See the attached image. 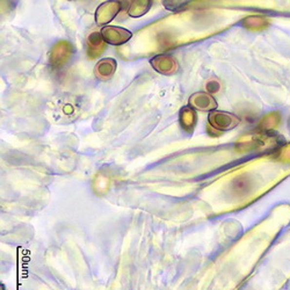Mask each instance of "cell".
Instances as JSON below:
<instances>
[{
  "instance_id": "6da1fadb",
  "label": "cell",
  "mask_w": 290,
  "mask_h": 290,
  "mask_svg": "<svg viewBox=\"0 0 290 290\" xmlns=\"http://www.w3.org/2000/svg\"><path fill=\"white\" fill-rule=\"evenodd\" d=\"M73 55L72 44L69 41H58L51 49L49 55V63L53 69H62L71 60Z\"/></svg>"
},
{
  "instance_id": "7a4b0ae2",
  "label": "cell",
  "mask_w": 290,
  "mask_h": 290,
  "mask_svg": "<svg viewBox=\"0 0 290 290\" xmlns=\"http://www.w3.org/2000/svg\"><path fill=\"white\" fill-rule=\"evenodd\" d=\"M209 124L216 131H228L236 128L239 124V117L231 113L221 112V111H213L209 113Z\"/></svg>"
},
{
  "instance_id": "3957f363",
  "label": "cell",
  "mask_w": 290,
  "mask_h": 290,
  "mask_svg": "<svg viewBox=\"0 0 290 290\" xmlns=\"http://www.w3.org/2000/svg\"><path fill=\"white\" fill-rule=\"evenodd\" d=\"M101 35L106 43L112 45H122L127 43L131 39V36H133L129 30L117 26L103 27L101 30Z\"/></svg>"
},
{
  "instance_id": "277c9868",
  "label": "cell",
  "mask_w": 290,
  "mask_h": 290,
  "mask_svg": "<svg viewBox=\"0 0 290 290\" xmlns=\"http://www.w3.org/2000/svg\"><path fill=\"white\" fill-rule=\"evenodd\" d=\"M124 2L106 1L97 7L96 12V21L97 24H107L114 20V18L123 10Z\"/></svg>"
},
{
  "instance_id": "5b68a950",
  "label": "cell",
  "mask_w": 290,
  "mask_h": 290,
  "mask_svg": "<svg viewBox=\"0 0 290 290\" xmlns=\"http://www.w3.org/2000/svg\"><path fill=\"white\" fill-rule=\"evenodd\" d=\"M152 68L160 75L171 76L178 72L179 64L172 55H158L150 60Z\"/></svg>"
},
{
  "instance_id": "8992f818",
  "label": "cell",
  "mask_w": 290,
  "mask_h": 290,
  "mask_svg": "<svg viewBox=\"0 0 290 290\" xmlns=\"http://www.w3.org/2000/svg\"><path fill=\"white\" fill-rule=\"evenodd\" d=\"M189 105L192 108L202 112H213L217 108V102L212 94L207 92H196L189 97Z\"/></svg>"
},
{
  "instance_id": "52a82bcc",
  "label": "cell",
  "mask_w": 290,
  "mask_h": 290,
  "mask_svg": "<svg viewBox=\"0 0 290 290\" xmlns=\"http://www.w3.org/2000/svg\"><path fill=\"white\" fill-rule=\"evenodd\" d=\"M107 43L103 39L101 33L94 32L87 39V57L91 59L99 57L106 50Z\"/></svg>"
},
{
  "instance_id": "ba28073f",
  "label": "cell",
  "mask_w": 290,
  "mask_h": 290,
  "mask_svg": "<svg viewBox=\"0 0 290 290\" xmlns=\"http://www.w3.org/2000/svg\"><path fill=\"white\" fill-rule=\"evenodd\" d=\"M116 68H117V62L114 58H103L97 62L96 69H94V73L100 80H108L114 76Z\"/></svg>"
},
{
  "instance_id": "9c48e42d",
  "label": "cell",
  "mask_w": 290,
  "mask_h": 290,
  "mask_svg": "<svg viewBox=\"0 0 290 290\" xmlns=\"http://www.w3.org/2000/svg\"><path fill=\"white\" fill-rule=\"evenodd\" d=\"M197 123V115L194 108L192 107H184L180 112V124L186 133L192 134Z\"/></svg>"
},
{
  "instance_id": "30bf717a",
  "label": "cell",
  "mask_w": 290,
  "mask_h": 290,
  "mask_svg": "<svg viewBox=\"0 0 290 290\" xmlns=\"http://www.w3.org/2000/svg\"><path fill=\"white\" fill-rule=\"evenodd\" d=\"M152 1L150 0H135L128 4V14L131 18H140L150 11Z\"/></svg>"
},
{
  "instance_id": "8fae6325",
  "label": "cell",
  "mask_w": 290,
  "mask_h": 290,
  "mask_svg": "<svg viewBox=\"0 0 290 290\" xmlns=\"http://www.w3.org/2000/svg\"><path fill=\"white\" fill-rule=\"evenodd\" d=\"M280 122V114L279 113H270L265 117L261 118L260 123H259V129L262 131H270L275 129Z\"/></svg>"
},
{
  "instance_id": "7c38bea8",
  "label": "cell",
  "mask_w": 290,
  "mask_h": 290,
  "mask_svg": "<svg viewBox=\"0 0 290 290\" xmlns=\"http://www.w3.org/2000/svg\"><path fill=\"white\" fill-rule=\"evenodd\" d=\"M244 27L251 30H261L267 26V20L264 17H258V15H253V17H247L243 20Z\"/></svg>"
},
{
  "instance_id": "4fadbf2b",
  "label": "cell",
  "mask_w": 290,
  "mask_h": 290,
  "mask_svg": "<svg viewBox=\"0 0 290 290\" xmlns=\"http://www.w3.org/2000/svg\"><path fill=\"white\" fill-rule=\"evenodd\" d=\"M187 4H188L187 1H165L164 2V5L166 6L167 10H171V11L176 10V8H181L182 6Z\"/></svg>"
},
{
  "instance_id": "5bb4252c",
  "label": "cell",
  "mask_w": 290,
  "mask_h": 290,
  "mask_svg": "<svg viewBox=\"0 0 290 290\" xmlns=\"http://www.w3.org/2000/svg\"><path fill=\"white\" fill-rule=\"evenodd\" d=\"M207 90H208L209 94L217 92V91L219 90V84L216 81H210V82H208V84H207Z\"/></svg>"
},
{
  "instance_id": "9a60e30c",
  "label": "cell",
  "mask_w": 290,
  "mask_h": 290,
  "mask_svg": "<svg viewBox=\"0 0 290 290\" xmlns=\"http://www.w3.org/2000/svg\"><path fill=\"white\" fill-rule=\"evenodd\" d=\"M281 157H282V159H288L290 160V145L287 146L286 149H283L282 150V155H281Z\"/></svg>"
}]
</instances>
